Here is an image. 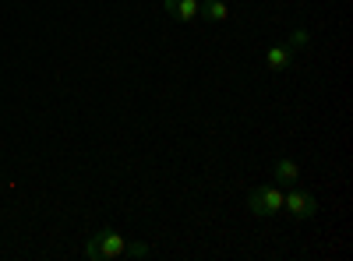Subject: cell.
I'll list each match as a JSON object with an SVG mask.
<instances>
[{"label":"cell","mask_w":353,"mask_h":261,"mask_svg":"<svg viewBox=\"0 0 353 261\" xmlns=\"http://www.w3.org/2000/svg\"><path fill=\"white\" fill-rule=\"evenodd\" d=\"M163 8L170 11V18L176 21H194L201 11V0H163Z\"/></svg>","instance_id":"obj_4"},{"label":"cell","mask_w":353,"mask_h":261,"mask_svg":"<svg viewBox=\"0 0 353 261\" xmlns=\"http://www.w3.org/2000/svg\"><path fill=\"white\" fill-rule=\"evenodd\" d=\"M149 254H152V251L145 247V244H128V247H124V258H149Z\"/></svg>","instance_id":"obj_9"},{"label":"cell","mask_w":353,"mask_h":261,"mask_svg":"<svg viewBox=\"0 0 353 261\" xmlns=\"http://www.w3.org/2000/svg\"><path fill=\"white\" fill-rule=\"evenodd\" d=\"M248 209H251V216H258V219H269V216L283 212V191H279V184L254 187L251 198H248Z\"/></svg>","instance_id":"obj_2"},{"label":"cell","mask_w":353,"mask_h":261,"mask_svg":"<svg viewBox=\"0 0 353 261\" xmlns=\"http://www.w3.org/2000/svg\"><path fill=\"white\" fill-rule=\"evenodd\" d=\"M293 53L297 50H290L286 43H272L269 50H265V64H269L272 71H286L293 64Z\"/></svg>","instance_id":"obj_6"},{"label":"cell","mask_w":353,"mask_h":261,"mask_svg":"<svg viewBox=\"0 0 353 261\" xmlns=\"http://www.w3.org/2000/svg\"><path fill=\"white\" fill-rule=\"evenodd\" d=\"M307 43H311L307 28H293V32H290V43H286V46H290V50H304Z\"/></svg>","instance_id":"obj_8"},{"label":"cell","mask_w":353,"mask_h":261,"mask_svg":"<svg viewBox=\"0 0 353 261\" xmlns=\"http://www.w3.org/2000/svg\"><path fill=\"white\" fill-rule=\"evenodd\" d=\"M283 209L293 219H314L318 216V201H314V194H307V191H301L297 184H293L290 194H283Z\"/></svg>","instance_id":"obj_3"},{"label":"cell","mask_w":353,"mask_h":261,"mask_svg":"<svg viewBox=\"0 0 353 261\" xmlns=\"http://www.w3.org/2000/svg\"><path fill=\"white\" fill-rule=\"evenodd\" d=\"M124 247H128V237H121L117 229L106 226L85 244V258L88 261H113V258H124Z\"/></svg>","instance_id":"obj_1"},{"label":"cell","mask_w":353,"mask_h":261,"mask_svg":"<svg viewBox=\"0 0 353 261\" xmlns=\"http://www.w3.org/2000/svg\"><path fill=\"white\" fill-rule=\"evenodd\" d=\"M272 177H276L279 187H293V184H301V166L293 163V159H276Z\"/></svg>","instance_id":"obj_5"},{"label":"cell","mask_w":353,"mask_h":261,"mask_svg":"<svg viewBox=\"0 0 353 261\" xmlns=\"http://www.w3.org/2000/svg\"><path fill=\"white\" fill-rule=\"evenodd\" d=\"M198 18H205V21H226L230 18V8L223 4V0H201V11H198Z\"/></svg>","instance_id":"obj_7"}]
</instances>
